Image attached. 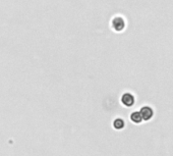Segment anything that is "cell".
<instances>
[{
  "label": "cell",
  "mask_w": 173,
  "mask_h": 156,
  "mask_svg": "<svg viewBox=\"0 0 173 156\" xmlns=\"http://www.w3.org/2000/svg\"><path fill=\"white\" fill-rule=\"evenodd\" d=\"M139 113H141L142 116V118L143 121H149L152 118V116H153V109H152L151 107H149V106H145V107H143L141 109V111H139Z\"/></svg>",
  "instance_id": "2"
},
{
  "label": "cell",
  "mask_w": 173,
  "mask_h": 156,
  "mask_svg": "<svg viewBox=\"0 0 173 156\" xmlns=\"http://www.w3.org/2000/svg\"><path fill=\"white\" fill-rule=\"evenodd\" d=\"M130 120L133 121V122H134V124H139V122H142L143 118H142V116H141V113H139V111H134L131 113Z\"/></svg>",
  "instance_id": "3"
},
{
  "label": "cell",
  "mask_w": 173,
  "mask_h": 156,
  "mask_svg": "<svg viewBox=\"0 0 173 156\" xmlns=\"http://www.w3.org/2000/svg\"><path fill=\"white\" fill-rule=\"evenodd\" d=\"M121 102L123 105L127 106V107H130L134 103V97L130 93H124L121 97Z\"/></svg>",
  "instance_id": "1"
},
{
  "label": "cell",
  "mask_w": 173,
  "mask_h": 156,
  "mask_svg": "<svg viewBox=\"0 0 173 156\" xmlns=\"http://www.w3.org/2000/svg\"><path fill=\"white\" fill-rule=\"evenodd\" d=\"M113 126L116 130H121L123 126H124V121H123L121 118H116L113 122Z\"/></svg>",
  "instance_id": "4"
}]
</instances>
